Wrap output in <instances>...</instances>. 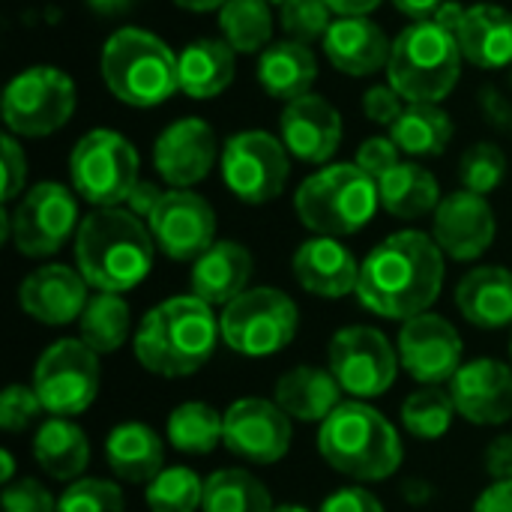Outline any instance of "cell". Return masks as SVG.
<instances>
[{"label": "cell", "instance_id": "1", "mask_svg": "<svg viewBox=\"0 0 512 512\" xmlns=\"http://www.w3.org/2000/svg\"><path fill=\"white\" fill-rule=\"evenodd\" d=\"M447 255L432 234L396 231L360 264L357 300L378 318L408 321L432 309L441 297Z\"/></svg>", "mask_w": 512, "mask_h": 512}, {"label": "cell", "instance_id": "2", "mask_svg": "<svg viewBox=\"0 0 512 512\" xmlns=\"http://www.w3.org/2000/svg\"><path fill=\"white\" fill-rule=\"evenodd\" d=\"M222 342V327L204 300L180 294L153 306L135 327L132 351L144 372L156 378H189L201 372Z\"/></svg>", "mask_w": 512, "mask_h": 512}, {"label": "cell", "instance_id": "3", "mask_svg": "<svg viewBox=\"0 0 512 512\" xmlns=\"http://www.w3.org/2000/svg\"><path fill=\"white\" fill-rule=\"evenodd\" d=\"M156 240L150 228L123 207H96L75 234V267L90 288L126 294L153 270Z\"/></svg>", "mask_w": 512, "mask_h": 512}, {"label": "cell", "instance_id": "4", "mask_svg": "<svg viewBox=\"0 0 512 512\" xmlns=\"http://www.w3.org/2000/svg\"><path fill=\"white\" fill-rule=\"evenodd\" d=\"M318 453L357 486L390 480L405 459L399 429L375 405L357 399L342 402L318 426Z\"/></svg>", "mask_w": 512, "mask_h": 512}, {"label": "cell", "instance_id": "5", "mask_svg": "<svg viewBox=\"0 0 512 512\" xmlns=\"http://www.w3.org/2000/svg\"><path fill=\"white\" fill-rule=\"evenodd\" d=\"M387 75L408 105H438L453 93L462 75V48L456 33L438 18L408 24L393 42Z\"/></svg>", "mask_w": 512, "mask_h": 512}, {"label": "cell", "instance_id": "6", "mask_svg": "<svg viewBox=\"0 0 512 512\" xmlns=\"http://www.w3.org/2000/svg\"><path fill=\"white\" fill-rule=\"evenodd\" d=\"M381 207L378 180L357 162L324 165L306 177L294 195L300 222L318 237H348L363 231Z\"/></svg>", "mask_w": 512, "mask_h": 512}, {"label": "cell", "instance_id": "7", "mask_svg": "<svg viewBox=\"0 0 512 512\" xmlns=\"http://www.w3.org/2000/svg\"><path fill=\"white\" fill-rule=\"evenodd\" d=\"M102 78L114 99L132 108H153L180 90V60L159 36L120 27L102 48Z\"/></svg>", "mask_w": 512, "mask_h": 512}, {"label": "cell", "instance_id": "8", "mask_svg": "<svg viewBox=\"0 0 512 512\" xmlns=\"http://www.w3.org/2000/svg\"><path fill=\"white\" fill-rule=\"evenodd\" d=\"M222 342L240 357H273L285 351L300 330L297 303L270 285L249 288L219 312Z\"/></svg>", "mask_w": 512, "mask_h": 512}, {"label": "cell", "instance_id": "9", "mask_svg": "<svg viewBox=\"0 0 512 512\" xmlns=\"http://www.w3.org/2000/svg\"><path fill=\"white\" fill-rule=\"evenodd\" d=\"M69 177L75 195L93 207H120L129 201L138 177L135 147L111 129L87 132L69 156Z\"/></svg>", "mask_w": 512, "mask_h": 512}, {"label": "cell", "instance_id": "10", "mask_svg": "<svg viewBox=\"0 0 512 512\" xmlns=\"http://www.w3.org/2000/svg\"><path fill=\"white\" fill-rule=\"evenodd\" d=\"M102 384L99 354L84 339H57L48 345L33 366V390L51 417L84 414Z\"/></svg>", "mask_w": 512, "mask_h": 512}, {"label": "cell", "instance_id": "11", "mask_svg": "<svg viewBox=\"0 0 512 512\" xmlns=\"http://www.w3.org/2000/svg\"><path fill=\"white\" fill-rule=\"evenodd\" d=\"M327 369L336 375L345 396L372 402L396 384L402 363L396 345L378 327L351 324L333 333L327 348Z\"/></svg>", "mask_w": 512, "mask_h": 512}, {"label": "cell", "instance_id": "12", "mask_svg": "<svg viewBox=\"0 0 512 512\" xmlns=\"http://www.w3.org/2000/svg\"><path fill=\"white\" fill-rule=\"evenodd\" d=\"M75 111V84L54 66L18 72L3 93V123L21 138H42L66 126Z\"/></svg>", "mask_w": 512, "mask_h": 512}, {"label": "cell", "instance_id": "13", "mask_svg": "<svg viewBox=\"0 0 512 512\" xmlns=\"http://www.w3.org/2000/svg\"><path fill=\"white\" fill-rule=\"evenodd\" d=\"M291 177L288 147L270 132H237L222 147V180L243 204H270Z\"/></svg>", "mask_w": 512, "mask_h": 512}, {"label": "cell", "instance_id": "14", "mask_svg": "<svg viewBox=\"0 0 512 512\" xmlns=\"http://www.w3.org/2000/svg\"><path fill=\"white\" fill-rule=\"evenodd\" d=\"M78 228V201L63 183H36L9 213V237L27 258L60 252Z\"/></svg>", "mask_w": 512, "mask_h": 512}, {"label": "cell", "instance_id": "15", "mask_svg": "<svg viewBox=\"0 0 512 512\" xmlns=\"http://www.w3.org/2000/svg\"><path fill=\"white\" fill-rule=\"evenodd\" d=\"M399 363L402 369L423 387H441L456 378V372L465 366L462 354V336L459 330L438 312H423L399 327L396 339Z\"/></svg>", "mask_w": 512, "mask_h": 512}, {"label": "cell", "instance_id": "16", "mask_svg": "<svg viewBox=\"0 0 512 512\" xmlns=\"http://www.w3.org/2000/svg\"><path fill=\"white\" fill-rule=\"evenodd\" d=\"M291 417L261 396H246L225 411V447L249 465H276L291 450Z\"/></svg>", "mask_w": 512, "mask_h": 512}, {"label": "cell", "instance_id": "17", "mask_svg": "<svg viewBox=\"0 0 512 512\" xmlns=\"http://www.w3.org/2000/svg\"><path fill=\"white\" fill-rule=\"evenodd\" d=\"M147 228L156 249L171 261H198L216 243V213L192 189H168Z\"/></svg>", "mask_w": 512, "mask_h": 512}, {"label": "cell", "instance_id": "18", "mask_svg": "<svg viewBox=\"0 0 512 512\" xmlns=\"http://www.w3.org/2000/svg\"><path fill=\"white\" fill-rule=\"evenodd\" d=\"M492 204L468 189L450 192L432 213V237L450 261H477L495 243Z\"/></svg>", "mask_w": 512, "mask_h": 512}, {"label": "cell", "instance_id": "19", "mask_svg": "<svg viewBox=\"0 0 512 512\" xmlns=\"http://www.w3.org/2000/svg\"><path fill=\"white\" fill-rule=\"evenodd\" d=\"M90 303V285L78 267L66 264H42L27 273L18 285V306L36 324L66 327L81 321Z\"/></svg>", "mask_w": 512, "mask_h": 512}, {"label": "cell", "instance_id": "20", "mask_svg": "<svg viewBox=\"0 0 512 512\" xmlns=\"http://www.w3.org/2000/svg\"><path fill=\"white\" fill-rule=\"evenodd\" d=\"M450 396L471 426H504L512 420V366L495 357L471 360L450 381Z\"/></svg>", "mask_w": 512, "mask_h": 512}, {"label": "cell", "instance_id": "21", "mask_svg": "<svg viewBox=\"0 0 512 512\" xmlns=\"http://www.w3.org/2000/svg\"><path fill=\"white\" fill-rule=\"evenodd\" d=\"M153 165L159 177L174 189L201 183L216 165V132L198 117H183L162 129L153 147Z\"/></svg>", "mask_w": 512, "mask_h": 512}, {"label": "cell", "instance_id": "22", "mask_svg": "<svg viewBox=\"0 0 512 512\" xmlns=\"http://www.w3.org/2000/svg\"><path fill=\"white\" fill-rule=\"evenodd\" d=\"M279 132L294 159L324 165L342 144V114L324 96L306 93L294 102H285Z\"/></svg>", "mask_w": 512, "mask_h": 512}, {"label": "cell", "instance_id": "23", "mask_svg": "<svg viewBox=\"0 0 512 512\" xmlns=\"http://www.w3.org/2000/svg\"><path fill=\"white\" fill-rule=\"evenodd\" d=\"M291 270L300 288L321 300H342L357 294L360 285V264L339 237H312L300 243Z\"/></svg>", "mask_w": 512, "mask_h": 512}, {"label": "cell", "instance_id": "24", "mask_svg": "<svg viewBox=\"0 0 512 512\" xmlns=\"http://www.w3.org/2000/svg\"><path fill=\"white\" fill-rule=\"evenodd\" d=\"M390 51L393 42L387 39V33L369 18V15H345L336 18L324 36V54L327 60L354 78H366L375 75L381 69H387L390 63Z\"/></svg>", "mask_w": 512, "mask_h": 512}, {"label": "cell", "instance_id": "25", "mask_svg": "<svg viewBox=\"0 0 512 512\" xmlns=\"http://www.w3.org/2000/svg\"><path fill=\"white\" fill-rule=\"evenodd\" d=\"M252 273H255V261L243 243L216 240L198 261H192L189 285L198 300H204L213 309L216 306L225 309L231 300L249 291Z\"/></svg>", "mask_w": 512, "mask_h": 512}, {"label": "cell", "instance_id": "26", "mask_svg": "<svg viewBox=\"0 0 512 512\" xmlns=\"http://www.w3.org/2000/svg\"><path fill=\"white\" fill-rule=\"evenodd\" d=\"M453 33L468 63L480 69L512 66V12L507 9L495 3L462 6Z\"/></svg>", "mask_w": 512, "mask_h": 512}, {"label": "cell", "instance_id": "27", "mask_svg": "<svg viewBox=\"0 0 512 512\" xmlns=\"http://www.w3.org/2000/svg\"><path fill=\"white\" fill-rule=\"evenodd\" d=\"M456 309L480 330L512 327V270L498 264L468 270L456 285Z\"/></svg>", "mask_w": 512, "mask_h": 512}, {"label": "cell", "instance_id": "28", "mask_svg": "<svg viewBox=\"0 0 512 512\" xmlns=\"http://www.w3.org/2000/svg\"><path fill=\"white\" fill-rule=\"evenodd\" d=\"M342 387L330 369L294 366L273 387V402L297 423H324L342 405Z\"/></svg>", "mask_w": 512, "mask_h": 512}, {"label": "cell", "instance_id": "29", "mask_svg": "<svg viewBox=\"0 0 512 512\" xmlns=\"http://www.w3.org/2000/svg\"><path fill=\"white\" fill-rule=\"evenodd\" d=\"M105 462L120 483L147 486L165 468V441L144 423H117L105 438Z\"/></svg>", "mask_w": 512, "mask_h": 512}, {"label": "cell", "instance_id": "30", "mask_svg": "<svg viewBox=\"0 0 512 512\" xmlns=\"http://www.w3.org/2000/svg\"><path fill=\"white\" fill-rule=\"evenodd\" d=\"M33 459L57 483H75L90 465V441L69 417H48L33 435Z\"/></svg>", "mask_w": 512, "mask_h": 512}, {"label": "cell", "instance_id": "31", "mask_svg": "<svg viewBox=\"0 0 512 512\" xmlns=\"http://www.w3.org/2000/svg\"><path fill=\"white\" fill-rule=\"evenodd\" d=\"M318 78V60L309 45L282 39L261 51L258 57V84L264 93L282 102H294L312 90Z\"/></svg>", "mask_w": 512, "mask_h": 512}, {"label": "cell", "instance_id": "32", "mask_svg": "<svg viewBox=\"0 0 512 512\" xmlns=\"http://www.w3.org/2000/svg\"><path fill=\"white\" fill-rule=\"evenodd\" d=\"M234 48L225 39H195L180 60V90L192 99H213L234 81Z\"/></svg>", "mask_w": 512, "mask_h": 512}, {"label": "cell", "instance_id": "33", "mask_svg": "<svg viewBox=\"0 0 512 512\" xmlns=\"http://www.w3.org/2000/svg\"><path fill=\"white\" fill-rule=\"evenodd\" d=\"M381 207L396 219H423L438 210L441 186L435 174L417 162H399L378 180Z\"/></svg>", "mask_w": 512, "mask_h": 512}, {"label": "cell", "instance_id": "34", "mask_svg": "<svg viewBox=\"0 0 512 512\" xmlns=\"http://www.w3.org/2000/svg\"><path fill=\"white\" fill-rule=\"evenodd\" d=\"M390 138L408 156H441L453 138V120L441 105L411 102L390 126Z\"/></svg>", "mask_w": 512, "mask_h": 512}, {"label": "cell", "instance_id": "35", "mask_svg": "<svg viewBox=\"0 0 512 512\" xmlns=\"http://www.w3.org/2000/svg\"><path fill=\"white\" fill-rule=\"evenodd\" d=\"M132 333V309L123 294L96 291L78 321V339H84L99 357L114 354L129 342Z\"/></svg>", "mask_w": 512, "mask_h": 512}, {"label": "cell", "instance_id": "36", "mask_svg": "<svg viewBox=\"0 0 512 512\" xmlns=\"http://www.w3.org/2000/svg\"><path fill=\"white\" fill-rule=\"evenodd\" d=\"M168 444L186 456H207L225 444V414L207 402H183L168 414Z\"/></svg>", "mask_w": 512, "mask_h": 512}, {"label": "cell", "instance_id": "37", "mask_svg": "<svg viewBox=\"0 0 512 512\" xmlns=\"http://www.w3.org/2000/svg\"><path fill=\"white\" fill-rule=\"evenodd\" d=\"M201 512H276L270 489L243 468H222L204 480Z\"/></svg>", "mask_w": 512, "mask_h": 512}, {"label": "cell", "instance_id": "38", "mask_svg": "<svg viewBox=\"0 0 512 512\" xmlns=\"http://www.w3.org/2000/svg\"><path fill=\"white\" fill-rule=\"evenodd\" d=\"M222 39L240 54H261L273 42V12L267 0H228L219 9Z\"/></svg>", "mask_w": 512, "mask_h": 512}, {"label": "cell", "instance_id": "39", "mask_svg": "<svg viewBox=\"0 0 512 512\" xmlns=\"http://www.w3.org/2000/svg\"><path fill=\"white\" fill-rule=\"evenodd\" d=\"M456 420V405L450 390L420 387L402 402V426L417 441H441Z\"/></svg>", "mask_w": 512, "mask_h": 512}, {"label": "cell", "instance_id": "40", "mask_svg": "<svg viewBox=\"0 0 512 512\" xmlns=\"http://www.w3.org/2000/svg\"><path fill=\"white\" fill-rule=\"evenodd\" d=\"M144 501L150 512H198L204 504V480L183 465L162 468L144 486Z\"/></svg>", "mask_w": 512, "mask_h": 512}, {"label": "cell", "instance_id": "41", "mask_svg": "<svg viewBox=\"0 0 512 512\" xmlns=\"http://www.w3.org/2000/svg\"><path fill=\"white\" fill-rule=\"evenodd\" d=\"M507 177V156L498 144L492 141H480L474 147L465 150L462 162H459V180L462 189L477 192V195H489L495 192Z\"/></svg>", "mask_w": 512, "mask_h": 512}, {"label": "cell", "instance_id": "42", "mask_svg": "<svg viewBox=\"0 0 512 512\" xmlns=\"http://www.w3.org/2000/svg\"><path fill=\"white\" fill-rule=\"evenodd\" d=\"M57 512H126V498L111 480L81 477L63 489L57 498Z\"/></svg>", "mask_w": 512, "mask_h": 512}, {"label": "cell", "instance_id": "43", "mask_svg": "<svg viewBox=\"0 0 512 512\" xmlns=\"http://www.w3.org/2000/svg\"><path fill=\"white\" fill-rule=\"evenodd\" d=\"M279 24L288 39L309 45L327 36L333 24V9L324 0H288L279 6Z\"/></svg>", "mask_w": 512, "mask_h": 512}, {"label": "cell", "instance_id": "44", "mask_svg": "<svg viewBox=\"0 0 512 512\" xmlns=\"http://www.w3.org/2000/svg\"><path fill=\"white\" fill-rule=\"evenodd\" d=\"M42 411L45 408H42L36 390L27 387V384H9L0 393V429L9 432V435H18V432L30 429L39 420Z\"/></svg>", "mask_w": 512, "mask_h": 512}, {"label": "cell", "instance_id": "45", "mask_svg": "<svg viewBox=\"0 0 512 512\" xmlns=\"http://www.w3.org/2000/svg\"><path fill=\"white\" fill-rule=\"evenodd\" d=\"M3 512H57V498L33 477H21L3 486L0 495Z\"/></svg>", "mask_w": 512, "mask_h": 512}, {"label": "cell", "instance_id": "46", "mask_svg": "<svg viewBox=\"0 0 512 512\" xmlns=\"http://www.w3.org/2000/svg\"><path fill=\"white\" fill-rule=\"evenodd\" d=\"M399 153H402V150L396 147L393 138L375 135V138H369V141L360 144V150H357V165H360L369 177L381 180L390 168L399 165Z\"/></svg>", "mask_w": 512, "mask_h": 512}, {"label": "cell", "instance_id": "47", "mask_svg": "<svg viewBox=\"0 0 512 512\" xmlns=\"http://www.w3.org/2000/svg\"><path fill=\"white\" fill-rule=\"evenodd\" d=\"M363 111L372 123H381V126H393L402 111H405V99L396 93L393 84H378V87H369L366 96H363Z\"/></svg>", "mask_w": 512, "mask_h": 512}, {"label": "cell", "instance_id": "48", "mask_svg": "<svg viewBox=\"0 0 512 512\" xmlns=\"http://www.w3.org/2000/svg\"><path fill=\"white\" fill-rule=\"evenodd\" d=\"M0 150H3V201H12L24 189V180H27V156H24V147L12 135H3L0 138Z\"/></svg>", "mask_w": 512, "mask_h": 512}, {"label": "cell", "instance_id": "49", "mask_svg": "<svg viewBox=\"0 0 512 512\" xmlns=\"http://www.w3.org/2000/svg\"><path fill=\"white\" fill-rule=\"evenodd\" d=\"M318 512H384L381 501L363 486H345L324 498Z\"/></svg>", "mask_w": 512, "mask_h": 512}, {"label": "cell", "instance_id": "50", "mask_svg": "<svg viewBox=\"0 0 512 512\" xmlns=\"http://www.w3.org/2000/svg\"><path fill=\"white\" fill-rule=\"evenodd\" d=\"M486 474L495 480H512V435H498L492 438V444L486 447Z\"/></svg>", "mask_w": 512, "mask_h": 512}, {"label": "cell", "instance_id": "51", "mask_svg": "<svg viewBox=\"0 0 512 512\" xmlns=\"http://www.w3.org/2000/svg\"><path fill=\"white\" fill-rule=\"evenodd\" d=\"M471 512H512V480H495L483 489Z\"/></svg>", "mask_w": 512, "mask_h": 512}, {"label": "cell", "instance_id": "52", "mask_svg": "<svg viewBox=\"0 0 512 512\" xmlns=\"http://www.w3.org/2000/svg\"><path fill=\"white\" fill-rule=\"evenodd\" d=\"M162 195H165V192H162L156 183H150V180H138V183H135V189H132V195H129V201H126V207H129L138 219H150V213L159 207Z\"/></svg>", "mask_w": 512, "mask_h": 512}, {"label": "cell", "instance_id": "53", "mask_svg": "<svg viewBox=\"0 0 512 512\" xmlns=\"http://www.w3.org/2000/svg\"><path fill=\"white\" fill-rule=\"evenodd\" d=\"M444 3H447V0H393V6H396L402 15L414 18V21H429V18H435V15L441 12Z\"/></svg>", "mask_w": 512, "mask_h": 512}, {"label": "cell", "instance_id": "54", "mask_svg": "<svg viewBox=\"0 0 512 512\" xmlns=\"http://www.w3.org/2000/svg\"><path fill=\"white\" fill-rule=\"evenodd\" d=\"M402 498L411 504V507H426L432 498H435V486L432 483H426V480H420V477H408L405 483H402Z\"/></svg>", "mask_w": 512, "mask_h": 512}, {"label": "cell", "instance_id": "55", "mask_svg": "<svg viewBox=\"0 0 512 512\" xmlns=\"http://www.w3.org/2000/svg\"><path fill=\"white\" fill-rule=\"evenodd\" d=\"M339 18H345V15H369L372 9H378L381 6V0H324Z\"/></svg>", "mask_w": 512, "mask_h": 512}, {"label": "cell", "instance_id": "56", "mask_svg": "<svg viewBox=\"0 0 512 512\" xmlns=\"http://www.w3.org/2000/svg\"><path fill=\"white\" fill-rule=\"evenodd\" d=\"M132 3H138V0H87V6H90L93 12H102V15H117V12H126Z\"/></svg>", "mask_w": 512, "mask_h": 512}, {"label": "cell", "instance_id": "57", "mask_svg": "<svg viewBox=\"0 0 512 512\" xmlns=\"http://www.w3.org/2000/svg\"><path fill=\"white\" fill-rule=\"evenodd\" d=\"M174 3L189 12H210V9H222L228 0H174Z\"/></svg>", "mask_w": 512, "mask_h": 512}, {"label": "cell", "instance_id": "58", "mask_svg": "<svg viewBox=\"0 0 512 512\" xmlns=\"http://www.w3.org/2000/svg\"><path fill=\"white\" fill-rule=\"evenodd\" d=\"M0 465H3V474H0L3 486L15 483V480H12V477H15V459H12V453H9V450H3V453H0Z\"/></svg>", "mask_w": 512, "mask_h": 512}, {"label": "cell", "instance_id": "59", "mask_svg": "<svg viewBox=\"0 0 512 512\" xmlns=\"http://www.w3.org/2000/svg\"><path fill=\"white\" fill-rule=\"evenodd\" d=\"M276 512H312V510H306V507H300V504H279Z\"/></svg>", "mask_w": 512, "mask_h": 512}, {"label": "cell", "instance_id": "60", "mask_svg": "<svg viewBox=\"0 0 512 512\" xmlns=\"http://www.w3.org/2000/svg\"><path fill=\"white\" fill-rule=\"evenodd\" d=\"M267 3H279V6H282V3H288V0H267Z\"/></svg>", "mask_w": 512, "mask_h": 512}, {"label": "cell", "instance_id": "61", "mask_svg": "<svg viewBox=\"0 0 512 512\" xmlns=\"http://www.w3.org/2000/svg\"><path fill=\"white\" fill-rule=\"evenodd\" d=\"M510 357H512V336H510Z\"/></svg>", "mask_w": 512, "mask_h": 512}]
</instances>
